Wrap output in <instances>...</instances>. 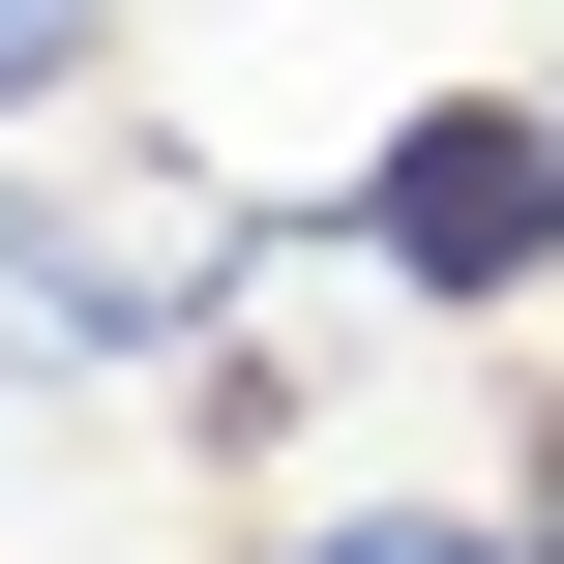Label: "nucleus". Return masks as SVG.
<instances>
[{
    "label": "nucleus",
    "instance_id": "f257e3e1",
    "mask_svg": "<svg viewBox=\"0 0 564 564\" xmlns=\"http://www.w3.org/2000/svg\"><path fill=\"white\" fill-rule=\"evenodd\" d=\"M268 268H297L268 178H208V149H30V178H0V416H59V387H178Z\"/></svg>",
    "mask_w": 564,
    "mask_h": 564
},
{
    "label": "nucleus",
    "instance_id": "f03ea898",
    "mask_svg": "<svg viewBox=\"0 0 564 564\" xmlns=\"http://www.w3.org/2000/svg\"><path fill=\"white\" fill-rule=\"evenodd\" d=\"M297 238H357L387 327H535L564 297V119L535 89H387V149H357Z\"/></svg>",
    "mask_w": 564,
    "mask_h": 564
},
{
    "label": "nucleus",
    "instance_id": "7ed1b4c3",
    "mask_svg": "<svg viewBox=\"0 0 564 564\" xmlns=\"http://www.w3.org/2000/svg\"><path fill=\"white\" fill-rule=\"evenodd\" d=\"M89 89H119V0H0V149H59Z\"/></svg>",
    "mask_w": 564,
    "mask_h": 564
},
{
    "label": "nucleus",
    "instance_id": "20e7f679",
    "mask_svg": "<svg viewBox=\"0 0 564 564\" xmlns=\"http://www.w3.org/2000/svg\"><path fill=\"white\" fill-rule=\"evenodd\" d=\"M268 564H506L476 506H327V535H268Z\"/></svg>",
    "mask_w": 564,
    "mask_h": 564
},
{
    "label": "nucleus",
    "instance_id": "39448f33",
    "mask_svg": "<svg viewBox=\"0 0 564 564\" xmlns=\"http://www.w3.org/2000/svg\"><path fill=\"white\" fill-rule=\"evenodd\" d=\"M535 119H564V59H535Z\"/></svg>",
    "mask_w": 564,
    "mask_h": 564
}]
</instances>
